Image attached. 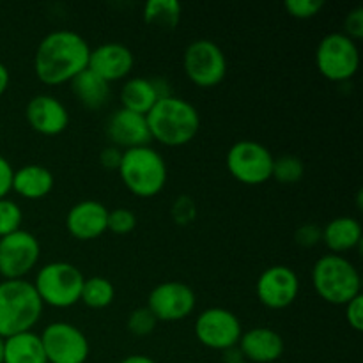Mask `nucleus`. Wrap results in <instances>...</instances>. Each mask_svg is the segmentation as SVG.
Returning a JSON list of instances; mask_svg holds the SVG:
<instances>
[{
	"label": "nucleus",
	"mask_w": 363,
	"mask_h": 363,
	"mask_svg": "<svg viewBox=\"0 0 363 363\" xmlns=\"http://www.w3.org/2000/svg\"><path fill=\"white\" fill-rule=\"evenodd\" d=\"M238 347L247 362L273 363L282 358L286 344H284L282 335L275 330L255 326V328L241 333Z\"/></svg>",
	"instance_id": "nucleus-20"
},
{
	"label": "nucleus",
	"mask_w": 363,
	"mask_h": 363,
	"mask_svg": "<svg viewBox=\"0 0 363 363\" xmlns=\"http://www.w3.org/2000/svg\"><path fill=\"white\" fill-rule=\"evenodd\" d=\"M287 14L296 20H311V18L318 16L325 7L323 0H287L284 4Z\"/></svg>",
	"instance_id": "nucleus-31"
},
{
	"label": "nucleus",
	"mask_w": 363,
	"mask_h": 363,
	"mask_svg": "<svg viewBox=\"0 0 363 363\" xmlns=\"http://www.w3.org/2000/svg\"><path fill=\"white\" fill-rule=\"evenodd\" d=\"M91 46L78 32L53 30L41 39L35 48L34 71L45 85L69 84L77 74L87 69Z\"/></svg>",
	"instance_id": "nucleus-1"
},
{
	"label": "nucleus",
	"mask_w": 363,
	"mask_h": 363,
	"mask_svg": "<svg viewBox=\"0 0 363 363\" xmlns=\"http://www.w3.org/2000/svg\"><path fill=\"white\" fill-rule=\"evenodd\" d=\"M117 172L128 191L138 199H152L162 194L169 177L165 160L151 145L123 151Z\"/></svg>",
	"instance_id": "nucleus-4"
},
{
	"label": "nucleus",
	"mask_w": 363,
	"mask_h": 363,
	"mask_svg": "<svg viewBox=\"0 0 363 363\" xmlns=\"http://www.w3.org/2000/svg\"><path fill=\"white\" fill-rule=\"evenodd\" d=\"M4 363H48L41 337L23 332L4 339Z\"/></svg>",
	"instance_id": "nucleus-23"
},
{
	"label": "nucleus",
	"mask_w": 363,
	"mask_h": 363,
	"mask_svg": "<svg viewBox=\"0 0 363 363\" xmlns=\"http://www.w3.org/2000/svg\"><path fill=\"white\" fill-rule=\"evenodd\" d=\"M105 131L112 145L119 147L121 151L149 145V142H151V133H149L145 116L124 108L116 110L108 117Z\"/></svg>",
	"instance_id": "nucleus-18"
},
{
	"label": "nucleus",
	"mask_w": 363,
	"mask_h": 363,
	"mask_svg": "<svg viewBox=\"0 0 363 363\" xmlns=\"http://www.w3.org/2000/svg\"><path fill=\"white\" fill-rule=\"evenodd\" d=\"M9 84H11L9 69H7V67L0 62V98L6 94V91L9 89Z\"/></svg>",
	"instance_id": "nucleus-39"
},
{
	"label": "nucleus",
	"mask_w": 363,
	"mask_h": 363,
	"mask_svg": "<svg viewBox=\"0 0 363 363\" xmlns=\"http://www.w3.org/2000/svg\"><path fill=\"white\" fill-rule=\"evenodd\" d=\"M41 245L28 230H16L0 238V275L4 280H23L38 266Z\"/></svg>",
	"instance_id": "nucleus-12"
},
{
	"label": "nucleus",
	"mask_w": 363,
	"mask_h": 363,
	"mask_svg": "<svg viewBox=\"0 0 363 363\" xmlns=\"http://www.w3.org/2000/svg\"><path fill=\"white\" fill-rule=\"evenodd\" d=\"M85 277L71 262L55 261L43 266L35 275L34 289L43 305L53 308H69L80 301Z\"/></svg>",
	"instance_id": "nucleus-6"
},
{
	"label": "nucleus",
	"mask_w": 363,
	"mask_h": 363,
	"mask_svg": "<svg viewBox=\"0 0 363 363\" xmlns=\"http://www.w3.org/2000/svg\"><path fill=\"white\" fill-rule=\"evenodd\" d=\"M53 184H55V177L52 170L46 169L45 165L30 163V165H23L14 170L11 191L28 201H41L52 194Z\"/></svg>",
	"instance_id": "nucleus-21"
},
{
	"label": "nucleus",
	"mask_w": 363,
	"mask_h": 363,
	"mask_svg": "<svg viewBox=\"0 0 363 363\" xmlns=\"http://www.w3.org/2000/svg\"><path fill=\"white\" fill-rule=\"evenodd\" d=\"M41 298L34 284L27 280H2L0 282V337L32 332L43 315Z\"/></svg>",
	"instance_id": "nucleus-3"
},
{
	"label": "nucleus",
	"mask_w": 363,
	"mask_h": 363,
	"mask_svg": "<svg viewBox=\"0 0 363 363\" xmlns=\"http://www.w3.org/2000/svg\"><path fill=\"white\" fill-rule=\"evenodd\" d=\"M183 67L191 84L201 89H213L225 78L227 57L211 39H197L184 50Z\"/></svg>",
	"instance_id": "nucleus-8"
},
{
	"label": "nucleus",
	"mask_w": 363,
	"mask_h": 363,
	"mask_svg": "<svg viewBox=\"0 0 363 363\" xmlns=\"http://www.w3.org/2000/svg\"><path fill=\"white\" fill-rule=\"evenodd\" d=\"M315 67L326 80L350 82L360 69V50L342 32L326 34L315 48Z\"/></svg>",
	"instance_id": "nucleus-7"
},
{
	"label": "nucleus",
	"mask_w": 363,
	"mask_h": 363,
	"mask_svg": "<svg viewBox=\"0 0 363 363\" xmlns=\"http://www.w3.org/2000/svg\"><path fill=\"white\" fill-rule=\"evenodd\" d=\"M181 7L176 0H149L144 6V21L160 30H174L181 20Z\"/></svg>",
	"instance_id": "nucleus-25"
},
{
	"label": "nucleus",
	"mask_w": 363,
	"mask_h": 363,
	"mask_svg": "<svg viewBox=\"0 0 363 363\" xmlns=\"http://www.w3.org/2000/svg\"><path fill=\"white\" fill-rule=\"evenodd\" d=\"M116 300V287L105 277H91L85 279L84 287H82L80 301L85 307L92 311H103L110 307Z\"/></svg>",
	"instance_id": "nucleus-26"
},
{
	"label": "nucleus",
	"mask_w": 363,
	"mask_h": 363,
	"mask_svg": "<svg viewBox=\"0 0 363 363\" xmlns=\"http://www.w3.org/2000/svg\"><path fill=\"white\" fill-rule=\"evenodd\" d=\"M172 218L177 225L181 227H186L190 225L191 222L195 220L197 216V206H195L194 199H190L188 195H181L174 201L172 204Z\"/></svg>",
	"instance_id": "nucleus-32"
},
{
	"label": "nucleus",
	"mask_w": 363,
	"mask_h": 363,
	"mask_svg": "<svg viewBox=\"0 0 363 363\" xmlns=\"http://www.w3.org/2000/svg\"><path fill=\"white\" fill-rule=\"evenodd\" d=\"M172 96L169 84L163 78L135 77L124 82L121 89V108L147 116L149 110L162 98Z\"/></svg>",
	"instance_id": "nucleus-19"
},
{
	"label": "nucleus",
	"mask_w": 363,
	"mask_h": 363,
	"mask_svg": "<svg viewBox=\"0 0 363 363\" xmlns=\"http://www.w3.org/2000/svg\"><path fill=\"white\" fill-rule=\"evenodd\" d=\"M347 38L353 39L354 43H358L363 38V9L357 7V9L350 11L344 20V32Z\"/></svg>",
	"instance_id": "nucleus-34"
},
{
	"label": "nucleus",
	"mask_w": 363,
	"mask_h": 363,
	"mask_svg": "<svg viewBox=\"0 0 363 363\" xmlns=\"http://www.w3.org/2000/svg\"><path fill=\"white\" fill-rule=\"evenodd\" d=\"M66 229L74 240L94 241L108 230V209L98 201H80L67 211Z\"/></svg>",
	"instance_id": "nucleus-17"
},
{
	"label": "nucleus",
	"mask_w": 363,
	"mask_h": 363,
	"mask_svg": "<svg viewBox=\"0 0 363 363\" xmlns=\"http://www.w3.org/2000/svg\"><path fill=\"white\" fill-rule=\"evenodd\" d=\"M312 287L323 301L340 307L362 294V277L350 259L328 254L312 268Z\"/></svg>",
	"instance_id": "nucleus-5"
},
{
	"label": "nucleus",
	"mask_w": 363,
	"mask_h": 363,
	"mask_svg": "<svg viewBox=\"0 0 363 363\" xmlns=\"http://www.w3.org/2000/svg\"><path fill=\"white\" fill-rule=\"evenodd\" d=\"M300 293V279L289 266L275 264L259 275L255 294L259 303L269 311H282L296 301Z\"/></svg>",
	"instance_id": "nucleus-14"
},
{
	"label": "nucleus",
	"mask_w": 363,
	"mask_h": 363,
	"mask_svg": "<svg viewBox=\"0 0 363 363\" xmlns=\"http://www.w3.org/2000/svg\"><path fill=\"white\" fill-rule=\"evenodd\" d=\"M25 119L35 133L43 137H57L69 124V112L60 99L50 94H38L27 103Z\"/></svg>",
	"instance_id": "nucleus-16"
},
{
	"label": "nucleus",
	"mask_w": 363,
	"mask_h": 363,
	"mask_svg": "<svg viewBox=\"0 0 363 363\" xmlns=\"http://www.w3.org/2000/svg\"><path fill=\"white\" fill-rule=\"evenodd\" d=\"M321 241L335 255L354 250L362 245V223L353 216H337L321 229Z\"/></svg>",
	"instance_id": "nucleus-22"
},
{
	"label": "nucleus",
	"mask_w": 363,
	"mask_h": 363,
	"mask_svg": "<svg viewBox=\"0 0 363 363\" xmlns=\"http://www.w3.org/2000/svg\"><path fill=\"white\" fill-rule=\"evenodd\" d=\"M156 325H158V319L152 315V312L147 307L135 308L133 312L128 318V332L135 337H147L155 332Z\"/></svg>",
	"instance_id": "nucleus-29"
},
{
	"label": "nucleus",
	"mask_w": 363,
	"mask_h": 363,
	"mask_svg": "<svg viewBox=\"0 0 363 363\" xmlns=\"http://www.w3.org/2000/svg\"><path fill=\"white\" fill-rule=\"evenodd\" d=\"M74 98L89 110H99L106 105L110 98V84L103 78L92 73L91 69H84L80 74L69 82Z\"/></svg>",
	"instance_id": "nucleus-24"
},
{
	"label": "nucleus",
	"mask_w": 363,
	"mask_h": 363,
	"mask_svg": "<svg viewBox=\"0 0 363 363\" xmlns=\"http://www.w3.org/2000/svg\"><path fill=\"white\" fill-rule=\"evenodd\" d=\"M294 240L303 248L315 247L321 241V227L315 225V223H303L294 233Z\"/></svg>",
	"instance_id": "nucleus-33"
},
{
	"label": "nucleus",
	"mask_w": 363,
	"mask_h": 363,
	"mask_svg": "<svg viewBox=\"0 0 363 363\" xmlns=\"http://www.w3.org/2000/svg\"><path fill=\"white\" fill-rule=\"evenodd\" d=\"M121 160H123V151L116 145H106L101 152H99V163L105 170H119Z\"/></svg>",
	"instance_id": "nucleus-36"
},
{
	"label": "nucleus",
	"mask_w": 363,
	"mask_h": 363,
	"mask_svg": "<svg viewBox=\"0 0 363 363\" xmlns=\"http://www.w3.org/2000/svg\"><path fill=\"white\" fill-rule=\"evenodd\" d=\"M222 362L223 363H245V357L241 354L240 347L234 346V347H229V350L222 351Z\"/></svg>",
	"instance_id": "nucleus-38"
},
{
	"label": "nucleus",
	"mask_w": 363,
	"mask_h": 363,
	"mask_svg": "<svg viewBox=\"0 0 363 363\" xmlns=\"http://www.w3.org/2000/svg\"><path fill=\"white\" fill-rule=\"evenodd\" d=\"M303 176L305 165L298 156L284 155L273 162L272 179L279 181L280 184H296L303 179Z\"/></svg>",
	"instance_id": "nucleus-27"
},
{
	"label": "nucleus",
	"mask_w": 363,
	"mask_h": 363,
	"mask_svg": "<svg viewBox=\"0 0 363 363\" xmlns=\"http://www.w3.org/2000/svg\"><path fill=\"white\" fill-rule=\"evenodd\" d=\"M145 307L152 312L158 323L183 321L194 314L197 307V296L188 284L170 280V282L158 284L149 293Z\"/></svg>",
	"instance_id": "nucleus-13"
},
{
	"label": "nucleus",
	"mask_w": 363,
	"mask_h": 363,
	"mask_svg": "<svg viewBox=\"0 0 363 363\" xmlns=\"http://www.w3.org/2000/svg\"><path fill=\"white\" fill-rule=\"evenodd\" d=\"M194 332L202 346L222 353L229 347L238 346L243 326L238 315L229 308L211 307L197 315Z\"/></svg>",
	"instance_id": "nucleus-11"
},
{
	"label": "nucleus",
	"mask_w": 363,
	"mask_h": 363,
	"mask_svg": "<svg viewBox=\"0 0 363 363\" xmlns=\"http://www.w3.org/2000/svg\"><path fill=\"white\" fill-rule=\"evenodd\" d=\"M39 337L48 363H85L91 353L85 333L71 323H52Z\"/></svg>",
	"instance_id": "nucleus-10"
},
{
	"label": "nucleus",
	"mask_w": 363,
	"mask_h": 363,
	"mask_svg": "<svg viewBox=\"0 0 363 363\" xmlns=\"http://www.w3.org/2000/svg\"><path fill=\"white\" fill-rule=\"evenodd\" d=\"M0 363H4V339L0 337Z\"/></svg>",
	"instance_id": "nucleus-41"
},
{
	"label": "nucleus",
	"mask_w": 363,
	"mask_h": 363,
	"mask_svg": "<svg viewBox=\"0 0 363 363\" xmlns=\"http://www.w3.org/2000/svg\"><path fill=\"white\" fill-rule=\"evenodd\" d=\"M346 307V321L354 332H362L363 330V294H358L357 298L350 301Z\"/></svg>",
	"instance_id": "nucleus-35"
},
{
	"label": "nucleus",
	"mask_w": 363,
	"mask_h": 363,
	"mask_svg": "<svg viewBox=\"0 0 363 363\" xmlns=\"http://www.w3.org/2000/svg\"><path fill=\"white\" fill-rule=\"evenodd\" d=\"M275 156L268 147L255 140H240L227 152V170L240 183L248 186L264 184L272 179Z\"/></svg>",
	"instance_id": "nucleus-9"
},
{
	"label": "nucleus",
	"mask_w": 363,
	"mask_h": 363,
	"mask_svg": "<svg viewBox=\"0 0 363 363\" xmlns=\"http://www.w3.org/2000/svg\"><path fill=\"white\" fill-rule=\"evenodd\" d=\"M151 140L165 147H183L197 137L201 130L199 110L177 96L162 98L145 116Z\"/></svg>",
	"instance_id": "nucleus-2"
},
{
	"label": "nucleus",
	"mask_w": 363,
	"mask_h": 363,
	"mask_svg": "<svg viewBox=\"0 0 363 363\" xmlns=\"http://www.w3.org/2000/svg\"><path fill=\"white\" fill-rule=\"evenodd\" d=\"M23 211L20 206L11 199H0V238L9 236L21 229Z\"/></svg>",
	"instance_id": "nucleus-28"
},
{
	"label": "nucleus",
	"mask_w": 363,
	"mask_h": 363,
	"mask_svg": "<svg viewBox=\"0 0 363 363\" xmlns=\"http://www.w3.org/2000/svg\"><path fill=\"white\" fill-rule=\"evenodd\" d=\"M14 169L11 167L9 160L0 155V199H6L11 191Z\"/></svg>",
	"instance_id": "nucleus-37"
},
{
	"label": "nucleus",
	"mask_w": 363,
	"mask_h": 363,
	"mask_svg": "<svg viewBox=\"0 0 363 363\" xmlns=\"http://www.w3.org/2000/svg\"><path fill=\"white\" fill-rule=\"evenodd\" d=\"M135 67V57L123 43H103L91 50L87 69L98 74L106 84L124 80Z\"/></svg>",
	"instance_id": "nucleus-15"
},
{
	"label": "nucleus",
	"mask_w": 363,
	"mask_h": 363,
	"mask_svg": "<svg viewBox=\"0 0 363 363\" xmlns=\"http://www.w3.org/2000/svg\"><path fill=\"white\" fill-rule=\"evenodd\" d=\"M119 363H156L152 358L145 357V354H130V357L123 358Z\"/></svg>",
	"instance_id": "nucleus-40"
},
{
	"label": "nucleus",
	"mask_w": 363,
	"mask_h": 363,
	"mask_svg": "<svg viewBox=\"0 0 363 363\" xmlns=\"http://www.w3.org/2000/svg\"><path fill=\"white\" fill-rule=\"evenodd\" d=\"M137 227V216L131 209L128 208H117L108 211V230L119 236H126V234L133 233Z\"/></svg>",
	"instance_id": "nucleus-30"
}]
</instances>
